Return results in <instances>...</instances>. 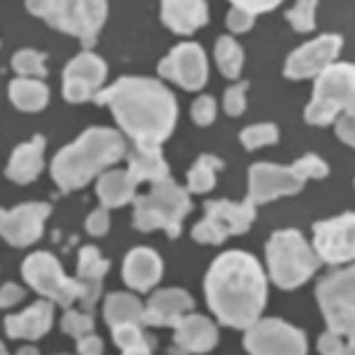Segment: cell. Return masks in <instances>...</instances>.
Listing matches in <instances>:
<instances>
[{"mask_svg": "<svg viewBox=\"0 0 355 355\" xmlns=\"http://www.w3.org/2000/svg\"><path fill=\"white\" fill-rule=\"evenodd\" d=\"M93 100L110 107L123 133L135 147H159L173 133L178 119L175 97L164 83L140 76H123Z\"/></svg>", "mask_w": 355, "mask_h": 355, "instance_id": "obj_1", "label": "cell"}, {"mask_svg": "<svg viewBox=\"0 0 355 355\" xmlns=\"http://www.w3.org/2000/svg\"><path fill=\"white\" fill-rule=\"evenodd\" d=\"M206 301L223 324L246 329L261 318L268 301V279L254 256L227 251L211 266L204 282Z\"/></svg>", "mask_w": 355, "mask_h": 355, "instance_id": "obj_2", "label": "cell"}, {"mask_svg": "<svg viewBox=\"0 0 355 355\" xmlns=\"http://www.w3.org/2000/svg\"><path fill=\"white\" fill-rule=\"evenodd\" d=\"M125 157L123 137L112 128H88L53 162V180L62 192L81 190L90 180Z\"/></svg>", "mask_w": 355, "mask_h": 355, "instance_id": "obj_3", "label": "cell"}, {"mask_svg": "<svg viewBox=\"0 0 355 355\" xmlns=\"http://www.w3.org/2000/svg\"><path fill=\"white\" fill-rule=\"evenodd\" d=\"M190 209L192 202L187 190L178 187L173 180L166 178V180L154 182L152 192H147L145 197H135L133 225L142 232L166 230L168 237L175 239Z\"/></svg>", "mask_w": 355, "mask_h": 355, "instance_id": "obj_4", "label": "cell"}, {"mask_svg": "<svg viewBox=\"0 0 355 355\" xmlns=\"http://www.w3.org/2000/svg\"><path fill=\"white\" fill-rule=\"evenodd\" d=\"M266 254L272 282L282 289H296L308 282L320 266L318 254L296 230L275 232L266 246Z\"/></svg>", "mask_w": 355, "mask_h": 355, "instance_id": "obj_5", "label": "cell"}, {"mask_svg": "<svg viewBox=\"0 0 355 355\" xmlns=\"http://www.w3.org/2000/svg\"><path fill=\"white\" fill-rule=\"evenodd\" d=\"M355 69L353 64H329L318 73L313 100L306 110V121L313 125H327L339 114L353 112Z\"/></svg>", "mask_w": 355, "mask_h": 355, "instance_id": "obj_6", "label": "cell"}, {"mask_svg": "<svg viewBox=\"0 0 355 355\" xmlns=\"http://www.w3.org/2000/svg\"><path fill=\"white\" fill-rule=\"evenodd\" d=\"M21 275L31 284V289H36L38 294L62 308H69L76 299H83V284L78 282V277H67L60 261L48 251L28 256L21 266Z\"/></svg>", "mask_w": 355, "mask_h": 355, "instance_id": "obj_7", "label": "cell"}, {"mask_svg": "<svg viewBox=\"0 0 355 355\" xmlns=\"http://www.w3.org/2000/svg\"><path fill=\"white\" fill-rule=\"evenodd\" d=\"M204 209V220L197 223L192 230L194 242L199 244H223L232 234L249 230L256 218V204L251 199H244L242 204L220 199V202H209Z\"/></svg>", "mask_w": 355, "mask_h": 355, "instance_id": "obj_8", "label": "cell"}, {"mask_svg": "<svg viewBox=\"0 0 355 355\" xmlns=\"http://www.w3.org/2000/svg\"><path fill=\"white\" fill-rule=\"evenodd\" d=\"M353 268L346 270H334L327 277L320 279L318 284V301L322 311L327 327L339 331L346 339H353Z\"/></svg>", "mask_w": 355, "mask_h": 355, "instance_id": "obj_9", "label": "cell"}, {"mask_svg": "<svg viewBox=\"0 0 355 355\" xmlns=\"http://www.w3.org/2000/svg\"><path fill=\"white\" fill-rule=\"evenodd\" d=\"M244 348L249 353H306V334L301 329L284 324L282 320H256L246 327Z\"/></svg>", "mask_w": 355, "mask_h": 355, "instance_id": "obj_10", "label": "cell"}, {"mask_svg": "<svg viewBox=\"0 0 355 355\" xmlns=\"http://www.w3.org/2000/svg\"><path fill=\"white\" fill-rule=\"evenodd\" d=\"M159 73L185 90H202L209 81V62L197 43H180L162 60Z\"/></svg>", "mask_w": 355, "mask_h": 355, "instance_id": "obj_11", "label": "cell"}, {"mask_svg": "<svg viewBox=\"0 0 355 355\" xmlns=\"http://www.w3.org/2000/svg\"><path fill=\"white\" fill-rule=\"evenodd\" d=\"M353 232H355V218L353 214H343L339 218H331L324 223H315V254L320 261L329 266L353 261L355 246H353Z\"/></svg>", "mask_w": 355, "mask_h": 355, "instance_id": "obj_12", "label": "cell"}, {"mask_svg": "<svg viewBox=\"0 0 355 355\" xmlns=\"http://www.w3.org/2000/svg\"><path fill=\"white\" fill-rule=\"evenodd\" d=\"M303 178L291 166L254 164L249 171V199L254 204H268L277 197H289L303 190Z\"/></svg>", "mask_w": 355, "mask_h": 355, "instance_id": "obj_13", "label": "cell"}, {"mask_svg": "<svg viewBox=\"0 0 355 355\" xmlns=\"http://www.w3.org/2000/svg\"><path fill=\"white\" fill-rule=\"evenodd\" d=\"M50 216V204H21L0 211V237L12 246H28L43 234V223Z\"/></svg>", "mask_w": 355, "mask_h": 355, "instance_id": "obj_14", "label": "cell"}, {"mask_svg": "<svg viewBox=\"0 0 355 355\" xmlns=\"http://www.w3.org/2000/svg\"><path fill=\"white\" fill-rule=\"evenodd\" d=\"M339 50H341V38L334 36V33L315 38V41L301 45L299 50H294L289 55L287 64H284V76L294 78V81L318 76L329 64H334Z\"/></svg>", "mask_w": 355, "mask_h": 355, "instance_id": "obj_15", "label": "cell"}, {"mask_svg": "<svg viewBox=\"0 0 355 355\" xmlns=\"http://www.w3.org/2000/svg\"><path fill=\"white\" fill-rule=\"evenodd\" d=\"M107 78V64L93 53H81L64 69V97L69 102L93 100Z\"/></svg>", "mask_w": 355, "mask_h": 355, "instance_id": "obj_16", "label": "cell"}, {"mask_svg": "<svg viewBox=\"0 0 355 355\" xmlns=\"http://www.w3.org/2000/svg\"><path fill=\"white\" fill-rule=\"evenodd\" d=\"M194 301L187 291L182 289H162L152 294L147 301L145 315H142V324H154V327H166V324H175L182 315L192 313Z\"/></svg>", "mask_w": 355, "mask_h": 355, "instance_id": "obj_17", "label": "cell"}, {"mask_svg": "<svg viewBox=\"0 0 355 355\" xmlns=\"http://www.w3.org/2000/svg\"><path fill=\"white\" fill-rule=\"evenodd\" d=\"M175 327V346L185 353H206L218 343V329L202 315H182L173 324Z\"/></svg>", "mask_w": 355, "mask_h": 355, "instance_id": "obj_18", "label": "cell"}, {"mask_svg": "<svg viewBox=\"0 0 355 355\" xmlns=\"http://www.w3.org/2000/svg\"><path fill=\"white\" fill-rule=\"evenodd\" d=\"M162 19L171 31L190 36L209 21V5L204 0H162Z\"/></svg>", "mask_w": 355, "mask_h": 355, "instance_id": "obj_19", "label": "cell"}, {"mask_svg": "<svg viewBox=\"0 0 355 355\" xmlns=\"http://www.w3.org/2000/svg\"><path fill=\"white\" fill-rule=\"evenodd\" d=\"M162 259L152 249H145V246L133 249L123 261V279L135 291H150L162 279Z\"/></svg>", "mask_w": 355, "mask_h": 355, "instance_id": "obj_20", "label": "cell"}, {"mask_svg": "<svg viewBox=\"0 0 355 355\" xmlns=\"http://www.w3.org/2000/svg\"><path fill=\"white\" fill-rule=\"evenodd\" d=\"M110 270V261L102 259L95 246H83L78 254V282L83 284V311H93L95 301L102 294V277Z\"/></svg>", "mask_w": 355, "mask_h": 355, "instance_id": "obj_21", "label": "cell"}, {"mask_svg": "<svg viewBox=\"0 0 355 355\" xmlns=\"http://www.w3.org/2000/svg\"><path fill=\"white\" fill-rule=\"evenodd\" d=\"M50 327H53V303L50 301H38L21 315H10L5 320V331L12 339L36 341L45 331H50Z\"/></svg>", "mask_w": 355, "mask_h": 355, "instance_id": "obj_22", "label": "cell"}, {"mask_svg": "<svg viewBox=\"0 0 355 355\" xmlns=\"http://www.w3.org/2000/svg\"><path fill=\"white\" fill-rule=\"evenodd\" d=\"M43 150H45V137L36 135L31 142L26 145H19L10 157L8 164V178L19 185H26V182L36 180L43 171Z\"/></svg>", "mask_w": 355, "mask_h": 355, "instance_id": "obj_23", "label": "cell"}, {"mask_svg": "<svg viewBox=\"0 0 355 355\" xmlns=\"http://www.w3.org/2000/svg\"><path fill=\"white\" fill-rule=\"evenodd\" d=\"M128 159V175L135 182H159L168 178V164L159 147H133V152H125Z\"/></svg>", "mask_w": 355, "mask_h": 355, "instance_id": "obj_24", "label": "cell"}, {"mask_svg": "<svg viewBox=\"0 0 355 355\" xmlns=\"http://www.w3.org/2000/svg\"><path fill=\"white\" fill-rule=\"evenodd\" d=\"M137 182L128 175V171H107L97 180V197L105 209H119L135 199Z\"/></svg>", "mask_w": 355, "mask_h": 355, "instance_id": "obj_25", "label": "cell"}, {"mask_svg": "<svg viewBox=\"0 0 355 355\" xmlns=\"http://www.w3.org/2000/svg\"><path fill=\"white\" fill-rule=\"evenodd\" d=\"M105 19H107V0H76L73 36L81 38L83 48H93Z\"/></svg>", "mask_w": 355, "mask_h": 355, "instance_id": "obj_26", "label": "cell"}, {"mask_svg": "<svg viewBox=\"0 0 355 355\" xmlns=\"http://www.w3.org/2000/svg\"><path fill=\"white\" fill-rule=\"evenodd\" d=\"M26 8L31 15L41 17L53 28H60L73 36L76 24V0H26Z\"/></svg>", "mask_w": 355, "mask_h": 355, "instance_id": "obj_27", "label": "cell"}, {"mask_svg": "<svg viewBox=\"0 0 355 355\" xmlns=\"http://www.w3.org/2000/svg\"><path fill=\"white\" fill-rule=\"evenodd\" d=\"M50 90L43 81H33V78H15L10 83V100L17 110L21 112H41L48 105Z\"/></svg>", "mask_w": 355, "mask_h": 355, "instance_id": "obj_28", "label": "cell"}, {"mask_svg": "<svg viewBox=\"0 0 355 355\" xmlns=\"http://www.w3.org/2000/svg\"><path fill=\"white\" fill-rule=\"evenodd\" d=\"M142 315H145V306L135 299L133 294H112L105 301V318L110 322V327L114 324H123V322H142Z\"/></svg>", "mask_w": 355, "mask_h": 355, "instance_id": "obj_29", "label": "cell"}, {"mask_svg": "<svg viewBox=\"0 0 355 355\" xmlns=\"http://www.w3.org/2000/svg\"><path fill=\"white\" fill-rule=\"evenodd\" d=\"M112 336L116 341V346L123 353H135V355H145L154 351V336L147 334L142 329V322H123V324H114Z\"/></svg>", "mask_w": 355, "mask_h": 355, "instance_id": "obj_30", "label": "cell"}, {"mask_svg": "<svg viewBox=\"0 0 355 355\" xmlns=\"http://www.w3.org/2000/svg\"><path fill=\"white\" fill-rule=\"evenodd\" d=\"M223 168V162L211 154H204V157L197 159V164L192 166V171L187 173V190L204 194L209 190H214L216 185V173Z\"/></svg>", "mask_w": 355, "mask_h": 355, "instance_id": "obj_31", "label": "cell"}, {"mask_svg": "<svg viewBox=\"0 0 355 355\" xmlns=\"http://www.w3.org/2000/svg\"><path fill=\"white\" fill-rule=\"evenodd\" d=\"M216 62H218L223 76L227 78H239L244 67V53L230 36H223L216 43Z\"/></svg>", "mask_w": 355, "mask_h": 355, "instance_id": "obj_32", "label": "cell"}, {"mask_svg": "<svg viewBox=\"0 0 355 355\" xmlns=\"http://www.w3.org/2000/svg\"><path fill=\"white\" fill-rule=\"evenodd\" d=\"M242 145L246 150H259V147H266V145H275L279 140V133H277V125L272 123H256V125H249V128L242 130L239 135Z\"/></svg>", "mask_w": 355, "mask_h": 355, "instance_id": "obj_33", "label": "cell"}, {"mask_svg": "<svg viewBox=\"0 0 355 355\" xmlns=\"http://www.w3.org/2000/svg\"><path fill=\"white\" fill-rule=\"evenodd\" d=\"M12 69L19 76H45L48 69H45V57L36 50H19L12 57Z\"/></svg>", "mask_w": 355, "mask_h": 355, "instance_id": "obj_34", "label": "cell"}, {"mask_svg": "<svg viewBox=\"0 0 355 355\" xmlns=\"http://www.w3.org/2000/svg\"><path fill=\"white\" fill-rule=\"evenodd\" d=\"M315 8L318 0H296V5L287 12L289 24L299 33H308L315 28Z\"/></svg>", "mask_w": 355, "mask_h": 355, "instance_id": "obj_35", "label": "cell"}, {"mask_svg": "<svg viewBox=\"0 0 355 355\" xmlns=\"http://www.w3.org/2000/svg\"><path fill=\"white\" fill-rule=\"evenodd\" d=\"M95 327V320L90 318V313H73L69 311L64 318H62V329L67 331L69 336H73V339H81V336L90 334Z\"/></svg>", "mask_w": 355, "mask_h": 355, "instance_id": "obj_36", "label": "cell"}, {"mask_svg": "<svg viewBox=\"0 0 355 355\" xmlns=\"http://www.w3.org/2000/svg\"><path fill=\"white\" fill-rule=\"evenodd\" d=\"M291 168L296 171V175L303 178V180H308V178H324L329 173V168H327V164L322 162L320 157H315V154H306V157H301L299 162H296Z\"/></svg>", "mask_w": 355, "mask_h": 355, "instance_id": "obj_37", "label": "cell"}, {"mask_svg": "<svg viewBox=\"0 0 355 355\" xmlns=\"http://www.w3.org/2000/svg\"><path fill=\"white\" fill-rule=\"evenodd\" d=\"M346 336L339 334V331H331L327 329L318 341V351L320 353H327V355H341V353H353V339H348V343H343Z\"/></svg>", "mask_w": 355, "mask_h": 355, "instance_id": "obj_38", "label": "cell"}, {"mask_svg": "<svg viewBox=\"0 0 355 355\" xmlns=\"http://www.w3.org/2000/svg\"><path fill=\"white\" fill-rule=\"evenodd\" d=\"M246 90H249V83H237L225 93V102L223 105H225V112L230 116H239L246 110Z\"/></svg>", "mask_w": 355, "mask_h": 355, "instance_id": "obj_39", "label": "cell"}, {"mask_svg": "<svg viewBox=\"0 0 355 355\" xmlns=\"http://www.w3.org/2000/svg\"><path fill=\"white\" fill-rule=\"evenodd\" d=\"M192 119H194V123H197V125L214 123V119H216L214 97H209V95L197 97V100H194V105H192Z\"/></svg>", "mask_w": 355, "mask_h": 355, "instance_id": "obj_40", "label": "cell"}, {"mask_svg": "<svg viewBox=\"0 0 355 355\" xmlns=\"http://www.w3.org/2000/svg\"><path fill=\"white\" fill-rule=\"evenodd\" d=\"M254 17L256 15H251L249 10L232 5V10L227 12V19L225 21H227V26H230L234 33H244V31H249V28L254 26Z\"/></svg>", "mask_w": 355, "mask_h": 355, "instance_id": "obj_41", "label": "cell"}, {"mask_svg": "<svg viewBox=\"0 0 355 355\" xmlns=\"http://www.w3.org/2000/svg\"><path fill=\"white\" fill-rule=\"evenodd\" d=\"M85 227H88L90 234H95V237H102V234L110 230V211H107V209L93 211V214L88 216V223H85Z\"/></svg>", "mask_w": 355, "mask_h": 355, "instance_id": "obj_42", "label": "cell"}, {"mask_svg": "<svg viewBox=\"0 0 355 355\" xmlns=\"http://www.w3.org/2000/svg\"><path fill=\"white\" fill-rule=\"evenodd\" d=\"M336 121V135H339V140H343L346 145H353L355 142V128H353V112H346V114H339V116L334 119Z\"/></svg>", "mask_w": 355, "mask_h": 355, "instance_id": "obj_43", "label": "cell"}, {"mask_svg": "<svg viewBox=\"0 0 355 355\" xmlns=\"http://www.w3.org/2000/svg\"><path fill=\"white\" fill-rule=\"evenodd\" d=\"M230 3L237 5V8L249 10L251 15H259V12H270L282 0H230Z\"/></svg>", "mask_w": 355, "mask_h": 355, "instance_id": "obj_44", "label": "cell"}, {"mask_svg": "<svg viewBox=\"0 0 355 355\" xmlns=\"http://www.w3.org/2000/svg\"><path fill=\"white\" fill-rule=\"evenodd\" d=\"M21 299H24V289L17 287V284H12V282H8L3 289H0V308L17 306Z\"/></svg>", "mask_w": 355, "mask_h": 355, "instance_id": "obj_45", "label": "cell"}, {"mask_svg": "<svg viewBox=\"0 0 355 355\" xmlns=\"http://www.w3.org/2000/svg\"><path fill=\"white\" fill-rule=\"evenodd\" d=\"M76 341H78V353H83V355L102 353V341L97 339L93 331H90V334H85V336H81V339H76Z\"/></svg>", "mask_w": 355, "mask_h": 355, "instance_id": "obj_46", "label": "cell"}, {"mask_svg": "<svg viewBox=\"0 0 355 355\" xmlns=\"http://www.w3.org/2000/svg\"><path fill=\"white\" fill-rule=\"evenodd\" d=\"M5 353V346H3V343H0V355H3Z\"/></svg>", "mask_w": 355, "mask_h": 355, "instance_id": "obj_47", "label": "cell"}]
</instances>
